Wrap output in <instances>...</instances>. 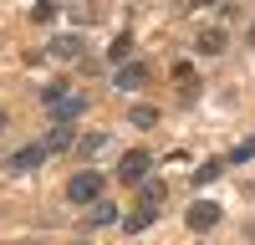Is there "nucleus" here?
I'll list each match as a JSON object with an SVG mask.
<instances>
[{
	"mask_svg": "<svg viewBox=\"0 0 255 245\" xmlns=\"http://www.w3.org/2000/svg\"><path fill=\"white\" fill-rule=\"evenodd\" d=\"M102 189H108V179H102L97 169H82V174L67 179V204H97Z\"/></svg>",
	"mask_w": 255,
	"mask_h": 245,
	"instance_id": "obj_1",
	"label": "nucleus"
},
{
	"mask_svg": "<svg viewBox=\"0 0 255 245\" xmlns=\"http://www.w3.org/2000/svg\"><path fill=\"white\" fill-rule=\"evenodd\" d=\"M220 220H225V210H220L215 199H199V204H189V215H184V225H189L194 235H209Z\"/></svg>",
	"mask_w": 255,
	"mask_h": 245,
	"instance_id": "obj_2",
	"label": "nucleus"
},
{
	"mask_svg": "<svg viewBox=\"0 0 255 245\" xmlns=\"http://www.w3.org/2000/svg\"><path fill=\"white\" fill-rule=\"evenodd\" d=\"M148 169H153V153L128 148V153H123V163H118V179H123V184H143V179H148Z\"/></svg>",
	"mask_w": 255,
	"mask_h": 245,
	"instance_id": "obj_3",
	"label": "nucleus"
},
{
	"mask_svg": "<svg viewBox=\"0 0 255 245\" xmlns=\"http://www.w3.org/2000/svg\"><path fill=\"white\" fill-rule=\"evenodd\" d=\"M46 158H51V153H46V143H26V148H15V153H10V174H36Z\"/></svg>",
	"mask_w": 255,
	"mask_h": 245,
	"instance_id": "obj_4",
	"label": "nucleus"
},
{
	"mask_svg": "<svg viewBox=\"0 0 255 245\" xmlns=\"http://www.w3.org/2000/svg\"><path fill=\"white\" fill-rule=\"evenodd\" d=\"M113 87L118 92H143L148 87V67H143V61H123V67L113 72Z\"/></svg>",
	"mask_w": 255,
	"mask_h": 245,
	"instance_id": "obj_5",
	"label": "nucleus"
},
{
	"mask_svg": "<svg viewBox=\"0 0 255 245\" xmlns=\"http://www.w3.org/2000/svg\"><path fill=\"white\" fill-rule=\"evenodd\" d=\"M82 113H87V97L82 92H67L61 102H51V122H77Z\"/></svg>",
	"mask_w": 255,
	"mask_h": 245,
	"instance_id": "obj_6",
	"label": "nucleus"
},
{
	"mask_svg": "<svg viewBox=\"0 0 255 245\" xmlns=\"http://www.w3.org/2000/svg\"><path fill=\"white\" fill-rule=\"evenodd\" d=\"M158 210H163V204H138L133 215H123V230H128V235H143L148 225L158 220Z\"/></svg>",
	"mask_w": 255,
	"mask_h": 245,
	"instance_id": "obj_7",
	"label": "nucleus"
},
{
	"mask_svg": "<svg viewBox=\"0 0 255 245\" xmlns=\"http://www.w3.org/2000/svg\"><path fill=\"white\" fill-rule=\"evenodd\" d=\"M225 46H230V36H225L220 26H209V31H199V36H194V51H199V56H220Z\"/></svg>",
	"mask_w": 255,
	"mask_h": 245,
	"instance_id": "obj_8",
	"label": "nucleus"
},
{
	"mask_svg": "<svg viewBox=\"0 0 255 245\" xmlns=\"http://www.w3.org/2000/svg\"><path fill=\"white\" fill-rule=\"evenodd\" d=\"M41 143H46V153H61V148H77V133H72V122H51V133Z\"/></svg>",
	"mask_w": 255,
	"mask_h": 245,
	"instance_id": "obj_9",
	"label": "nucleus"
},
{
	"mask_svg": "<svg viewBox=\"0 0 255 245\" xmlns=\"http://www.w3.org/2000/svg\"><path fill=\"white\" fill-rule=\"evenodd\" d=\"M118 220H123V210H118V204H108V199H97L92 210H87V225H92V230H102V225H118Z\"/></svg>",
	"mask_w": 255,
	"mask_h": 245,
	"instance_id": "obj_10",
	"label": "nucleus"
},
{
	"mask_svg": "<svg viewBox=\"0 0 255 245\" xmlns=\"http://www.w3.org/2000/svg\"><path fill=\"white\" fill-rule=\"evenodd\" d=\"M128 122H133L138 133H148V128H158V108H148V102H138V108L128 113Z\"/></svg>",
	"mask_w": 255,
	"mask_h": 245,
	"instance_id": "obj_11",
	"label": "nucleus"
},
{
	"mask_svg": "<svg viewBox=\"0 0 255 245\" xmlns=\"http://www.w3.org/2000/svg\"><path fill=\"white\" fill-rule=\"evenodd\" d=\"M163 199H168L163 179H143V184H138V204H163Z\"/></svg>",
	"mask_w": 255,
	"mask_h": 245,
	"instance_id": "obj_12",
	"label": "nucleus"
},
{
	"mask_svg": "<svg viewBox=\"0 0 255 245\" xmlns=\"http://www.w3.org/2000/svg\"><path fill=\"white\" fill-rule=\"evenodd\" d=\"M102 148H108V133H87V138H77V158H97Z\"/></svg>",
	"mask_w": 255,
	"mask_h": 245,
	"instance_id": "obj_13",
	"label": "nucleus"
},
{
	"mask_svg": "<svg viewBox=\"0 0 255 245\" xmlns=\"http://www.w3.org/2000/svg\"><path fill=\"white\" fill-rule=\"evenodd\" d=\"M51 56H61V61L82 56V36H56V41H51Z\"/></svg>",
	"mask_w": 255,
	"mask_h": 245,
	"instance_id": "obj_14",
	"label": "nucleus"
},
{
	"mask_svg": "<svg viewBox=\"0 0 255 245\" xmlns=\"http://www.w3.org/2000/svg\"><path fill=\"white\" fill-rule=\"evenodd\" d=\"M108 61H113V67H123V61H133V36H128V31H123V36L113 41V46H108Z\"/></svg>",
	"mask_w": 255,
	"mask_h": 245,
	"instance_id": "obj_15",
	"label": "nucleus"
},
{
	"mask_svg": "<svg viewBox=\"0 0 255 245\" xmlns=\"http://www.w3.org/2000/svg\"><path fill=\"white\" fill-rule=\"evenodd\" d=\"M220 174H225V163L215 158V163H204V169H194V184H199V189H204V184H215Z\"/></svg>",
	"mask_w": 255,
	"mask_h": 245,
	"instance_id": "obj_16",
	"label": "nucleus"
},
{
	"mask_svg": "<svg viewBox=\"0 0 255 245\" xmlns=\"http://www.w3.org/2000/svg\"><path fill=\"white\" fill-rule=\"evenodd\" d=\"M61 97H67V82H46V87H41V102H46V108L61 102Z\"/></svg>",
	"mask_w": 255,
	"mask_h": 245,
	"instance_id": "obj_17",
	"label": "nucleus"
},
{
	"mask_svg": "<svg viewBox=\"0 0 255 245\" xmlns=\"http://www.w3.org/2000/svg\"><path fill=\"white\" fill-rule=\"evenodd\" d=\"M245 158H255V138H250V143H240V148L230 153V163H245Z\"/></svg>",
	"mask_w": 255,
	"mask_h": 245,
	"instance_id": "obj_18",
	"label": "nucleus"
},
{
	"mask_svg": "<svg viewBox=\"0 0 255 245\" xmlns=\"http://www.w3.org/2000/svg\"><path fill=\"white\" fill-rule=\"evenodd\" d=\"M189 5H194V10H204V5H220V0H189Z\"/></svg>",
	"mask_w": 255,
	"mask_h": 245,
	"instance_id": "obj_19",
	"label": "nucleus"
},
{
	"mask_svg": "<svg viewBox=\"0 0 255 245\" xmlns=\"http://www.w3.org/2000/svg\"><path fill=\"white\" fill-rule=\"evenodd\" d=\"M5 122H10V118H5V108H0V133H5Z\"/></svg>",
	"mask_w": 255,
	"mask_h": 245,
	"instance_id": "obj_20",
	"label": "nucleus"
},
{
	"mask_svg": "<svg viewBox=\"0 0 255 245\" xmlns=\"http://www.w3.org/2000/svg\"><path fill=\"white\" fill-rule=\"evenodd\" d=\"M250 46H255V26H250Z\"/></svg>",
	"mask_w": 255,
	"mask_h": 245,
	"instance_id": "obj_21",
	"label": "nucleus"
},
{
	"mask_svg": "<svg viewBox=\"0 0 255 245\" xmlns=\"http://www.w3.org/2000/svg\"><path fill=\"white\" fill-rule=\"evenodd\" d=\"M77 245H82V240H77Z\"/></svg>",
	"mask_w": 255,
	"mask_h": 245,
	"instance_id": "obj_22",
	"label": "nucleus"
}]
</instances>
